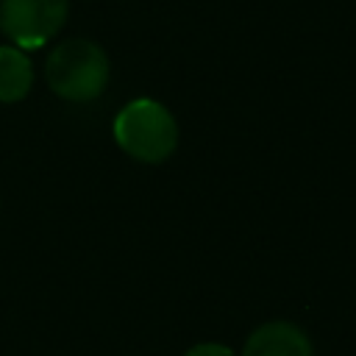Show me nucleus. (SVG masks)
<instances>
[{
  "instance_id": "1",
  "label": "nucleus",
  "mask_w": 356,
  "mask_h": 356,
  "mask_svg": "<svg viewBox=\"0 0 356 356\" xmlns=\"http://www.w3.org/2000/svg\"><path fill=\"white\" fill-rule=\"evenodd\" d=\"M114 139L117 145L136 161L159 164L172 156L178 145V125L175 117L159 100L139 97L131 100L114 120Z\"/></svg>"
},
{
  "instance_id": "2",
  "label": "nucleus",
  "mask_w": 356,
  "mask_h": 356,
  "mask_svg": "<svg viewBox=\"0 0 356 356\" xmlns=\"http://www.w3.org/2000/svg\"><path fill=\"white\" fill-rule=\"evenodd\" d=\"M47 83L64 100H95L108 83V58L89 39H67L47 58Z\"/></svg>"
},
{
  "instance_id": "3",
  "label": "nucleus",
  "mask_w": 356,
  "mask_h": 356,
  "mask_svg": "<svg viewBox=\"0 0 356 356\" xmlns=\"http://www.w3.org/2000/svg\"><path fill=\"white\" fill-rule=\"evenodd\" d=\"M67 19V0H0V28L19 50L47 44Z\"/></svg>"
},
{
  "instance_id": "4",
  "label": "nucleus",
  "mask_w": 356,
  "mask_h": 356,
  "mask_svg": "<svg viewBox=\"0 0 356 356\" xmlns=\"http://www.w3.org/2000/svg\"><path fill=\"white\" fill-rule=\"evenodd\" d=\"M242 356H314V348L303 328L286 320H273L248 337Z\"/></svg>"
},
{
  "instance_id": "5",
  "label": "nucleus",
  "mask_w": 356,
  "mask_h": 356,
  "mask_svg": "<svg viewBox=\"0 0 356 356\" xmlns=\"http://www.w3.org/2000/svg\"><path fill=\"white\" fill-rule=\"evenodd\" d=\"M33 83V67L19 47H0V100L14 103L28 95Z\"/></svg>"
},
{
  "instance_id": "6",
  "label": "nucleus",
  "mask_w": 356,
  "mask_h": 356,
  "mask_svg": "<svg viewBox=\"0 0 356 356\" xmlns=\"http://www.w3.org/2000/svg\"><path fill=\"white\" fill-rule=\"evenodd\" d=\"M184 356H236L231 348L220 345V342H200L195 348H189Z\"/></svg>"
}]
</instances>
